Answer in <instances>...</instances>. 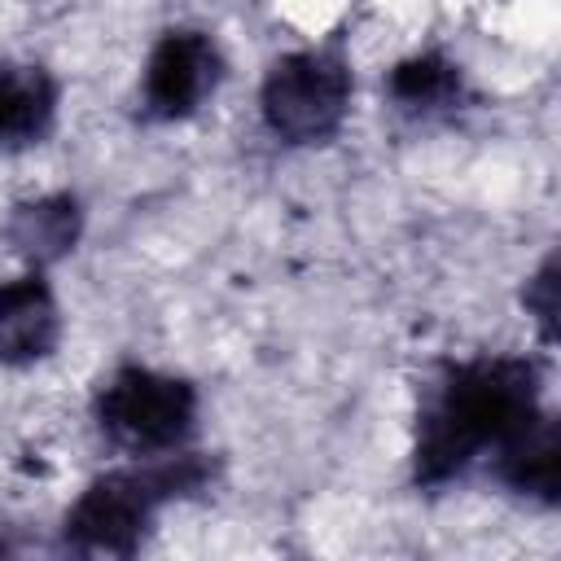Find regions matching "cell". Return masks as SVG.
Instances as JSON below:
<instances>
[{"instance_id":"obj_6","label":"cell","mask_w":561,"mask_h":561,"mask_svg":"<svg viewBox=\"0 0 561 561\" xmlns=\"http://www.w3.org/2000/svg\"><path fill=\"white\" fill-rule=\"evenodd\" d=\"M61 333V298L44 267H26L0 280V368H35L53 359Z\"/></svg>"},{"instance_id":"obj_11","label":"cell","mask_w":561,"mask_h":561,"mask_svg":"<svg viewBox=\"0 0 561 561\" xmlns=\"http://www.w3.org/2000/svg\"><path fill=\"white\" fill-rule=\"evenodd\" d=\"M522 307H526V316L535 320L539 337L552 342V337H557V254H543L539 267L526 276V285H522Z\"/></svg>"},{"instance_id":"obj_4","label":"cell","mask_w":561,"mask_h":561,"mask_svg":"<svg viewBox=\"0 0 561 561\" xmlns=\"http://www.w3.org/2000/svg\"><path fill=\"white\" fill-rule=\"evenodd\" d=\"M355 66L342 44H307L267 61L259 79V123L285 149L333 145L351 118Z\"/></svg>"},{"instance_id":"obj_1","label":"cell","mask_w":561,"mask_h":561,"mask_svg":"<svg viewBox=\"0 0 561 561\" xmlns=\"http://www.w3.org/2000/svg\"><path fill=\"white\" fill-rule=\"evenodd\" d=\"M548 368L539 355L486 351L451 359L425 386L412 425V486L438 491L508 443L535 421L548 399Z\"/></svg>"},{"instance_id":"obj_2","label":"cell","mask_w":561,"mask_h":561,"mask_svg":"<svg viewBox=\"0 0 561 561\" xmlns=\"http://www.w3.org/2000/svg\"><path fill=\"white\" fill-rule=\"evenodd\" d=\"M219 460L180 447L167 456H127L123 465L83 482L61 517V543L79 557H131L153 535L162 508L202 495Z\"/></svg>"},{"instance_id":"obj_8","label":"cell","mask_w":561,"mask_h":561,"mask_svg":"<svg viewBox=\"0 0 561 561\" xmlns=\"http://www.w3.org/2000/svg\"><path fill=\"white\" fill-rule=\"evenodd\" d=\"M381 92L390 101L394 114L403 118H447L456 110H465L469 101V75L465 66L443 53V48H416L408 57H399L386 79H381Z\"/></svg>"},{"instance_id":"obj_5","label":"cell","mask_w":561,"mask_h":561,"mask_svg":"<svg viewBox=\"0 0 561 561\" xmlns=\"http://www.w3.org/2000/svg\"><path fill=\"white\" fill-rule=\"evenodd\" d=\"M228 79L224 44L206 26H167L140 66L136 101L145 123H188L197 118Z\"/></svg>"},{"instance_id":"obj_3","label":"cell","mask_w":561,"mask_h":561,"mask_svg":"<svg viewBox=\"0 0 561 561\" xmlns=\"http://www.w3.org/2000/svg\"><path fill=\"white\" fill-rule=\"evenodd\" d=\"M92 425L123 456H167L193 447L202 421V390L193 377L140 359L114 364L92 386Z\"/></svg>"},{"instance_id":"obj_7","label":"cell","mask_w":561,"mask_h":561,"mask_svg":"<svg viewBox=\"0 0 561 561\" xmlns=\"http://www.w3.org/2000/svg\"><path fill=\"white\" fill-rule=\"evenodd\" d=\"M491 478L539 508H557L561 500V421L552 408H543L535 421H526L508 443H500L486 456Z\"/></svg>"},{"instance_id":"obj_10","label":"cell","mask_w":561,"mask_h":561,"mask_svg":"<svg viewBox=\"0 0 561 561\" xmlns=\"http://www.w3.org/2000/svg\"><path fill=\"white\" fill-rule=\"evenodd\" d=\"M61 83L44 66L0 61V149H31L57 127Z\"/></svg>"},{"instance_id":"obj_9","label":"cell","mask_w":561,"mask_h":561,"mask_svg":"<svg viewBox=\"0 0 561 561\" xmlns=\"http://www.w3.org/2000/svg\"><path fill=\"white\" fill-rule=\"evenodd\" d=\"M88 210L70 188H53L39 197H26L4 219V241L26 267H53L83 241Z\"/></svg>"}]
</instances>
